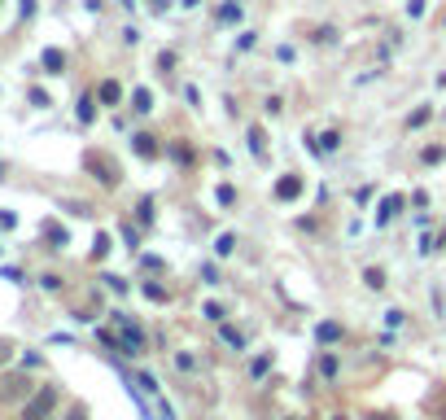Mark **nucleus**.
Listing matches in <instances>:
<instances>
[{"instance_id": "1", "label": "nucleus", "mask_w": 446, "mask_h": 420, "mask_svg": "<svg viewBox=\"0 0 446 420\" xmlns=\"http://www.w3.org/2000/svg\"><path fill=\"white\" fill-rule=\"evenodd\" d=\"M35 394L27 372H0V403H27Z\"/></svg>"}, {"instance_id": "2", "label": "nucleus", "mask_w": 446, "mask_h": 420, "mask_svg": "<svg viewBox=\"0 0 446 420\" xmlns=\"http://www.w3.org/2000/svg\"><path fill=\"white\" fill-rule=\"evenodd\" d=\"M53 407H57V386H40L27 403H22V420H48Z\"/></svg>"}, {"instance_id": "3", "label": "nucleus", "mask_w": 446, "mask_h": 420, "mask_svg": "<svg viewBox=\"0 0 446 420\" xmlns=\"http://www.w3.org/2000/svg\"><path fill=\"white\" fill-rule=\"evenodd\" d=\"M83 166H88V171L101 179L105 188H114V184H118V175H123V171H118V162L110 158V153H101V149H88V153H83Z\"/></svg>"}, {"instance_id": "4", "label": "nucleus", "mask_w": 446, "mask_h": 420, "mask_svg": "<svg viewBox=\"0 0 446 420\" xmlns=\"http://www.w3.org/2000/svg\"><path fill=\"white\" fill-rule=\"evenodd\" d=\"M114 324H118V333H123V338H118V342H123V355H140V351H144V333L123 316V311L114 316Z\"/></svg>"}, {"instance_id": "5", "label": "nucleus", "mask_w": 446, "mask_h": 420, "mask_svg": "<svg viewBox=\"0 0 446 420\" xmlns=\"http://www.w3.org/2000/svg\"><path fill=\"white\" fill-rule=\"evenodd\" d=\"M302 188H306L302 175H280V179H276V197H280V201H298V197H302Z\"/></svg>"}, {"instance_id": "6", "label": "nucleus", "mask_w": 446, "mask_h": 420, "mask_svg": "<svg viewBox=\"0 0 446 420\" xmlns=\"http://www.w3.org/2000/svg\"><path fill=\"white\" fill-rule=\"evenodd\" d=\"M96 101H101V105H118V101H123V83H118V79H101V83H96Z\"/></svg>"}, {"instance_id": "7", "label": "nucleus", "mask_w": 446, "mask_h": 420, "mask_svg": "<svg viewBox=\"0 0 446 420\" xmlns=\"http://www.w3.org/2000/svg\"><path fill=\"white\" fill-rule=\"evenodd\" d=\"M40 66L48 70V75H62V70H66V53H62V49H44Z\"/></svg>"}, {"instance_id": "8", "label": "nucleus", "mask_w": 446, "mask_h": 420, "mask_svg": "<svg viewBox=\"0 0 446 420\" xmlns=\"http://www.w3.org/2000/svg\"><path fill=\"white\" fill-rule=\"evenodd\" d=\"M131 149H136L140 158H158V145H153L149 131H136V136H131Z\"/></svg>"}, {"instance_id": "9", "label": "nucleus", "mask_w": 446, "mask_h": 420, "mask_svg": "<svg viewBox=\"0 0 446 420\" xmlns=\"http://www.w3.org/2000/svg\"><path fill=\"white\" fill-rule=\"evenodd\" d=\"M131 110H136V114H149V110H153L149 88H136V92H131Z\"/></svg>"}, {"instance_id": "10", "label": "nucleus", "mask_w": 446, "mask_h": 420, "mask_svg": "<svg viewBox=\"0 0 446 420\" xmlns=\"http://www.w3.org/2000/svg\"><path fill=\"white\" fill-rule=\"evenodd\" d=\"M241 14H245V9H241V0H227V5H219V22H241Z\"/></svg>"}, {"instance_id": "11", "label": "nucleus", "mask_w": 446, "mask_h": 420, "mask_svg": "<svg viewBox=\"0 0 446 420\" xmlns=\"http://www.w3.org/2000/svg\"><path fill=\"white\" fill-rule=\"evenodd\" d=\"M75 114H79V123L88 127L92 118H96V105H92V97H79V105H75Z\"/></svg>"}, {"instance_id": "12", "label": "nucleus", "mask_w": 446, "mask_h": 420, "mask_svg": "<svg viewBox=\"0 0 446 420\" xmlns=\"http://www.w3.org/2000/svg\"><path fill=\"white\" fill-rule=\"evenodd\" d=\"M320 342H342V324H333V320H324L320 324V333H315Z\"/></svg>"}, {"instance_id": "13", "label": "nucleus", "mask_w": 446, "mask_h": 420, "mask_svg": "<svg viewBox=\"0 0 446 420\" xmlns=\"http://www.w3.org/2000/svg\"><path fill=\"white\" fill-rule=\"evenodd\" d=\"M249 149H254V158L267 153V136H263V127H249Z\"/></svg>"}, {"instance_id": "14", "label": "nucleus", "mask_w": 446, "mask_h": 420, "mask_svg": "<svg viewBox=\"0 0 446 420\" xmlns=\"http://www.w3.org/2000/svg\"><path fill=\"white\" fill-rule=\"evenodd\" d=\"M44 236L53 241V250H62V245H66V228H57V223H44Z\"/></svg>"}, {"instance_id": "15", "label": "nucleus", "mask_w": 446, "mask_h": 420, "mask_svg": "<svg viewBox=\"0 0 446 420\" xmlns=\"http://www.w3.org/2000/svg\"><path fill=\"white\" fill-rule=\"evenodd\" d=\"M337 145H342V131H337V127H333V131H324V136H320V153H333Z\"/></svg>"}, {"instance_id": "16", "label": "nucleus", "mask_w": 446, "mask_h": 420, "mask_svg": "<svg viewBox=\"0 0 446 420\" xmlns=\"http://www.w3.org/2000/svg\"><path fill=\"white\" fill-rule=\"evenodd\" d=\"M399 206H403V197H385V206H381V214H377V223H390Z\"/></svg>"}, {"instance_id": "17", "label": "nucleus", "mask_w": 446, "mask_h": 420, "mask_svg": "<svg viewBox=\"0 0 446 420\" xmlns=\"http://www.w3.org/2000/svg\"><path fill=\"white\" fill-rule=\"evenodd\" d=\"M429 118H433V110H429V105H420V110H412V118H407V127H425Z\"/></svg>"}, {"instance_id": "18", "label": "nucleus", "mask_w": 446, "mask_h": 420, "mask_svg": "<svg viewBox=\"0 0 446 420\" xmlns=\"http://www.w3.org/2000/svg\"><path fill=\"white\" fill-rule=\"evenodd\" d=\"M171 158H175L179 166H188V162H192V149L184 145V140H179V145H171Z\"/></svg>"}, {"instance_id": "19", "label": "nucleus", "mask_w": 446, "mask_h": 420, "mask_svg": "<svg viewBox=\"0 0 446 420\" xmlns=\"http://www.w3.org/2000/svg\"><path fill=\"white\" fill-rule=\"evenodd\" d=\"M442 158H446V149H442V145H429L425 153H420V162H425V166H433V162H442Z\"/></svg>"}, {"instance_id": "20", "label": "nucleus", "mask_w": 446, "mask_h": 420, "mask_svg": "<svg viewBox=\"0 0 446 420\" xmlns=\"http://www.w3.org/2000/svg\"><path fill=\"white\" fill-rule=\"evenodd\" d=\"M364 280L372 285V289H385V272H381V267H368V272H364Z\"/></svg>"}, {"instance_id": "21", "label": "nucleus", "mask_w": 446, "mask_h": 420, "mask_svg": "<svg viewBox=\"0 0 446 420\" xmlns=\"http://www.w3.org/2000/svg\"><path fill=\"white\" fill-rule=\"evenodd\" d=\"M105 254H110V236H96V241H92V258H105Z\"/></svg>"}, {"instance_id": "22", "label": "nucleus", "mask_w": 446, "mask_h": 420, "mask_svg": "<svg viewBox=\"0 0 446 420\" xmlns=\"http://www.w3.org/2000/svg\"><path fill=\"white\" fill-rule=\"evenodd\" d=\"M214 197H219V206H232V201H236V188H232V184H219V193H214Z\"/></svg>"}, {"instance_id": "23", "label": "nucleus", "mask_w": 446, "mask_h": 420, "mask_svg": "<svg viewBox=\"0 0 446 420\" xmlns=\"http://www.w3.org/2000/svg\"><path fill=\"white\" fill-rule=\"evenodd\" d=\"M144 298H153V302H166V289H162V285H144Z\"/></svg>"}, {"instance_id": "24", "label": "nucleus", "mask_w": 446, "mask_h": 420, "mask_svg": "<svg viewBox=\"0 0 446 420\" xmlns=\"http://www.w3.org/2000/svg\"><path fill=\"white\" fill-rule=\"evenodd\" d=\"M214 250H219V254H232V250H236V236H232V232H223V236H219V245H214Z\"/></svg>"}, {"instance_id": "25", "label": "nucleus", "mask_w": 446, "mask_h": 420, "mask_svg": "<svg viewBox=\"0 0 446 420\" xmlns=\"http://www.w3.org/2000/svg\"><path fill=\"white\" fill-rule=\"evenodd\" d=\"M136 214H140V223H153V201H149V197H144V201H140V206H136Z\"/></svg>"}, {"instance_id": "26", "label": "nucleus", "mask_w": 446, "mask_h": 420, "mask_svg": "<svg viewBox=\"0 0 446 420\" xmlns=\"http://www.w3.org/2000/svg\"><path fill=\"white\" fill-rule=\"evenodd\" d=\"M223 342H227V346H236V351H241V346H245V338H241L236 329H227V324H223Z\"/></svg>"}, {"instance_id": "27", "label": "nucleus", "mask_w": 446, "mask_h": 420, "mask_svg": "<svg viewBox=\"0 0 446 420\" xmlns=\"http://www.w3.org/2000/svg\"><path fill=\"white\" fill-rule=\"evenodd\" d=\"M311 40H315V44H333V40H337V31H333V27H320L315 35H311Z\"/></svg>"}, {"instance_id": "28", "label": "nucleus", "mask_w": 446, "mask_h": 420, "mask_svg": "<svg viewBox=\"0 0 446 420\" xmlns=\"http://www.w3.org/2000/svg\"><path fill=\"white\" fill-rule=\"evenodd\" d=\"M206 320H214V324H223V307H219V302H206Z\"/></svg>"}, {"instance_id": "29", "label": "nucleus", "mask_w": 446, "mask_h": 420, "mask_svg": "<svg viewBox=\"0 0 446 420\" xmlns=\"http://www.w3.org/2000/svg\"><path fill=\"white\" fill-rule=\"evenodd\" d=\"M171 66H175V53H158V70H162V75H166Z\"/></svg>"}, {"instance_id": "30", "label": "nucleus", "mask_w": 446, "mask_h": 420, "mask_svg": "<svg viewBox=\"0 0 446 420\" xmlns=\"http://www.w3.org/2000/svg\"><path fill=\"white\" fill-rule=\"evenodd\" d=\"M320 368H324V377H337V359H333V355H324Z\"/></svg>"}, {"instance_id": "31", "label": "nucleus", "mask_w": 446, "mask_h": 420, "mask_svg": "<svg viewBox=\"0 0 446 420\" xmlns=\"http://www.w3.org/2000/svg\"><path fill=\"white\" fill-rule=\"evenodd\" d=\"M18 223V214L14 210H0V228H14Z\"/></svg>"}, {"instance_id": "32", "label": "nucleus", "mask_w": 446, "mask_h": 420, "mask_svg": "<svg viewBox=\"0 0 446 420\" xmlns=\"http://www.w3.org/2000/svg\"><path fill=\"white\" fill-rule=\"evenodd\" d=\"M9 355H14V346H5V342H0V364H5Z\"/></svg>"}, {"instance_id": "33", "label": "nucleus", "mask_w": 446, "mask_h": 420, "mask_svg": "<svg viewBox=\"0 0 446 420\" xmlns=\"http://www.w3.org/2000/svg\"><path fill=\"white\" fill-rule=\"evenodd\" d=\"M66 420H88V416H83V407H75V412H70Z\"/></svg>"}, {"instance_id": "34", "label": "nucleus", "mask_w": 446, "mask_h": 420, "mask_svg": "<svg viewBox=\"0 0 446 420\" xmlns=\"http://www.w3.org/2000/svg\"><path fill=\"white\" fill-rule=\"evenodd\" d=\"M149 5H153V9H166V0H149Z\"/></svg>"}, {"instance_id": "35", "label": "nucleus", "mask_w": 446, "mask_h": 420, "mask_svg": "<svg viewBox=\"0 0 446 420\" xmlns=\"http://www.w3.org/2000/svg\"><path fill=\"white\" fill-rule=\"evenodd\" d=\"M442 250H446V228H442Z\"/></svg>"}, {"instance_id": "36", "label": "nucleus", "mask_w": 446, "mask_h": 420, "mask_svg": "<svg viewBox=\"0 0 446 420\" xmlns=\"http://www.w3.org/2000/svg\"><path fill=\"white\" fill-rule=\"evenodd\" d=\"M184 5H201V0H184Z\"/></svg>"}, {"instance_id": "37", "label": "nucleus", "mask_w": 446, "mask_h": 420, "mask_svg": "<svg viewBox=\"0 0 446 420\" xmlns=\"http://www.w3.org/2000/svg\"><path fill=\"white\" fill-rule=\"evenodd\" d=\"M0 179H5V166H0Z\"/></svg>"}, {"instance_id": "38", "label": "nucleus", "mask_w": 446, "mask_h": 420, "mask_svg": "<svg viewBox=\"0 0 446 420\" xmlns=\"http://www.w3.org/2000/svg\"><path fill=\"white\" fill-rule=\"evenodd\" d=\"M442 27H446V18H442Z\"/></svg>"}]
</instances>
